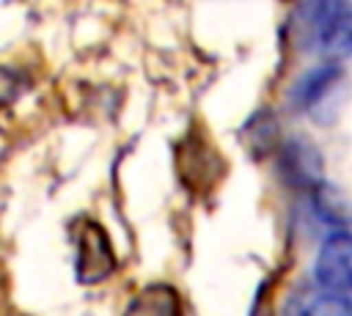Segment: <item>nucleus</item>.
I'll list each match as a JSON object with an SVG mask.
<instances>
[{"instance_id":"1","label":"nucleus","mask_w":352,"mask_h":316,"mask_svg":"<svg viewBox=\"0 0 352 316\" xmlns=\"http://www.w3.org/2000/svg\"><path fill=\"white\" fill-rule=\"evenodd\" d=\"M308 33L316 49L327 55H349L352 52V5L322 3L308 5Z\"/></svg>"},{"instance_id":"2","label":"nucleus","mask_w":352,"mask_h":316,"mask_svg":"<svg viewBox=\"0 0 352 316\" xmlns=\"http://www.w3.org/2000/svg\"><path fill=\"white\" fill-rule=\"evenodd\" d=\"M314 275L322 289L349 294L352 291V234H333L319 247Z\"/></svg>"},{"instance_id":"3","label":"nucleus","mask_w":352,"mask_h":316,"mask_svg":"<svg viewBox=\"0 0 352 316\" xmlns=\"http://www.w3.org/2000/svg\"><path fill=\"white\" fill-rule=\"evenodd\" d=\"M110 272H113V250L107 234L94 220H85L77 231V278L82 283H96Z\"/></svg>"},{"instance_id":"4","label":"nucleus","mask_w":352,"mask_h":316,"mask_svg":"<svg viewBox=\"0 0 352 316\" xmlns=\"http://www.w3.org/2000/svg\"><path fill=\"white\" fill-rule=\"evenodd\" d=\"M283 316H352V297L330 289H297L286 305Z\"/></svg>"},{"instance_id":"5","label":"nucleus","mask_w":352,"mask_h":316,"mask_svg":"<svg viewBox=\"0 0 352 316\" xmlns=\"http://www.w3.org/2000/svg\"><path fill=\"white\" fill-rule=\"evenodd\" d=\"M124 316H182V300L176 289L165 283H151L129 300Z\"/></svg>"},{"instance_id":"6","label":"nucleus","mask_w":352,"mask_h":316,"mask_svg":"<svg viewBox=\"0 0 352 316\" xmlns=\"http://www.w3.org/2000/svg\"><path fill=\"white\" fill-rule=\"evenodd\" d=\"M338 77H341V69H338V66H333V63H319L316 69H311L308 74H302V77L294 82V88H292V102H294L300 110L314 107L330 88H336Z\"/></svg>"}]
</instances>
